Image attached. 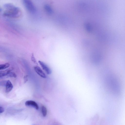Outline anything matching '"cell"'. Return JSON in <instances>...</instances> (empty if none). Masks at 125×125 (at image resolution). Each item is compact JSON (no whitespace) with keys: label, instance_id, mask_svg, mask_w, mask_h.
Listing matches in <instances>:
<instances>
[{"label":"cell","instance_id":"6da1fadb","mask_svg":"<svg viewBox=\"0 0 125 125\" xmlns=\"http://www.w3.org/2000/svg\"><path fill=\"white\" fill-rule=\"evenodd\" d=\"M4 6L7 9V10L4 13L5 16L13 18H17L19 16L20 11L18 8L10 4H6Z\"/></svg>","mask_w":125,"mask_h":125},{"label":"cell","instance_id":"8992f818","mask_svg":"<svg viewBox=\"0 0 125 125\" xmlns=\"http://www.w3.org/2000/svg\"><path fill=\"white\" fill-rule=\"evenodd\" d=\"M13 70V68L10 67L4 71H0V78H2L10 72Z\"/></svg>","mask_w":125,"mask_h":125},{"label":"cell","instance_id":"3957f363","mask_svg":"<svg viewBox=\"0 0 125 125\" xmlns=\"http://www.w3.org/2000/svg\"><path fill=\"white\" fill-rule=\"evenodd\" d=\"M38 62L43 69L47 74H51L52 73L51 70L45 63L40 61H39Z\"/></svg>","mask_w":125,"mask_h":125},{"label":"cell","instance_id":"52a82bcc","mask_svg":"<svg viewBox=\"0 0 125 125\" xmlns=\"http://www.w3.org/2000/svg\"><path fill=\"white\" fill-rule=\"evenodd\" d=\"M13 88V85L12 84L9 80H8L7 82L6 85L5 91L7 93H8L10 92L12 90Z\"/></svg>","mask_w":125,"mask_h":125},{"label":"cell","instance_id":"30bf717a","mask_svg":"<svg viewBox=\"0 0 125 125\" xmlns=\"http://www.w3.org/2000/svg\"><path fill=\"white\" fill-rule=\"evenodd\" d=\"M16 77V74L14 73L11 72H10L6 75L4 76L6 78L8 77Z\"/></svg>","mask_w":125,"mask_h":125},{"label":"cell","instance_id":"8fae6325","mask_svg":"<svg viewBox=\"0 0 125 125\" xmlns=\"http://www.w3.org/2000/svg\"><path fill=\"white\" fill-rule=\"evenodd\" d=\"M31 59L32 61L35 64L38 65V64L37 62L35 59L34 56V55L33 53H32L31 57Z\"/></svg>","mask_w":125,"mask_h":125},{"label":"cell","instance_id":"4fadbf2b","mask_svg":"<svg viewBox=\"0 0 125 125\" xmlns=\"http://www.w3.org/2000/svg\"><path fill=\"white\" fill-rule=\"evenodd\" d=\"M24 82L26 83L28 80V76L27 75L25 76L24 77Z\"/></svg>","mask_w":125,"mask_h":125},{"label":"cell","instance_id":"7a4b0ae2","mask_svg":"<svg viewBox=\"0 0 125 125\" xmlns=\"http://www.w3.org/2000/svg\"><path fill=\"white\" fill-rule=\"evenodd\" d=\"M27 10L31 13L36 11V8L31 0H22Z\"/></svg>","mask_w":125,"mask_h":125},{"label":"cell","instance_id":"ba28073f","mask_svg":"<svg viewBox=\"0 0 125 125\" xmlns=\"http://www.w3.org/2000/svg\"><path fill=\"white\" fill-rule=\"evenodd\" d=\"M10 64L9 63H6L0 65V70H2L6 69L10 66Z\"/></svg>","mask_w":125,"mask_h":125},{"label":"cell","instance_id":"277c9868","mask_svg":"<svg viewBox=\"0 0 125 125\" xmlns=\"http://www.w3.org/2000/svg\"><path fill=\"white\" fill-rule=\"evenodd\" d=\"M34 68L35 72L41 77L44 78H46V75L39 67L35 66Z\"/></svg>","mask_w":125,"mask_h":125},{"label":"cell","instance_id":"7c38bea8","mask_svg":"<svg viewBox=\"0 0 125 125\" xmlns=\"http://www.w3.org/2000/svg\"><path fill=\"white\" fill-rule=\"evenodd\" d=\"M4 111V108L2 107H0V113L1 114L3 113Z\"/></svg>","mask_w":125,"mask_h":125},{"label":"cell","instance_id":"9c48e42d","mask_svg":"<svg viewBox=\"0 0 125 125\" xmlns=\"http://www.w3.org/2000/svg\"><path fill=\"white\" fill-rule=\"evenodd\" d=\"M42 111L43 116H46L47 114V111L46 107L44 105H42Z\"/></svg>","mask_w":125,"mask_h":125},{"label":"cell","instance_id":"5b68a950","mask_svg":"<svg viewBox=\"0 0 125 125\" xmlns=\"http://www.w3.org/2000/svg\"><path fill=\"white\" fill-rule=\"evenodd\" d=\"M25 105L27 106H32L34 107L36 110H38L39 106L34 101L28 100L25 103Z\"/></svg>","mask_w":125,"mask_h":125}]
</instances>
